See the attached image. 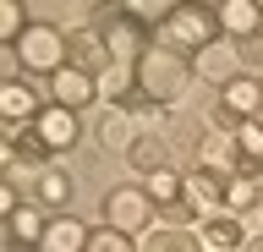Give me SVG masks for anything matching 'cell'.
<instances>
[{
  "instance_id": "obj_17",
  "label": "cell",
  "mask_w": 263,
  "mask_h": 252,
  "mask_svg": "<svg viewBox=\"0 0 263 252\" xmlns=\"http://www.w3.org/2000/svg\"><path fill=\"white\" fill-rule=\"evenodd\" d=\"M143 88H137V66H110L99 77V99H110V110H126Z\"/></svg>"
},
{
  "instance_id": "obj_9",
  "label": "cell",
  "mask_w": 263,
  "mask_h": 252,
  "mask_svg": "<svg viewBox=\"0 0 263 252\" xmlns=\"http://www.w3.org/2000/svg\"><path fill=\"white\" fill-rule=\"evenodd\" d=\"M44 230H49V219L39 203H22L11 219H6V236H11V252H28V247H44Z\"/></svg>"
},
{
  "instance_id": "obj_10",
  "label": "cell",
  "mask_w": 263,
  "mask_h": 252,
  "mask_svg": "<svg viewBox=\"0 0 263 252\" xmlns=\"http://www.w3.org/2000/svg\"><path fill=\"white\" fill-rule=\"evenodd\" d=\"M219 104H225L230 115H241V121H258V110H263V77H236L230 88H219Z\"/></svg>"
},
{
  "instance_id": "obj_8",
  "label": "cell",
  "mask_w": 263,
  "mask_h": 252,
  "mask_svg": "<svg viewBox=\"0 0 263 252\" xmlns=\"http://www.w3.org/2000/svg\"><path fill=\"white\" fill-rule=\"evenodd\" d=\"M0 115H6V126H33V121L44 115V104H39V93H33L28 83H6L0 88Z\"/></svg>"
},
{
  "instance_id": "obj_20",
  "label": "cell",
  "mask_w": 263,
  "mask_h": 252,
  "mask_svg": "<svg viewBox=\"0 0 263 252\" xmlns=\"http://www.w3.org/2000/svg\"><path fill=\"white\" fill-rule=\"evenodd\" d=\"M71 176H66L61 165H49V170H39V186H33V203L39 208H61V203H71Z\"/></svg>"
},
{
  "instance_id": "obj_14",
  "label": "cell",
  "mask_w": 263,
  "mask_h": 252,
  "mask_svg": "<svg viewBox=\"0 0 263 252\" xmlns=\"http://www.w3.org/2000/svg\"><path fill=\"white\" fill-rule=\"evenodd\" d=\"M88 225L82 219H71V214H55L49 219V230H44V247L39 252H88Z\"/></svg>"
},
{
  "instance_id": "obj_21",
  "label": "cell",
  "mask_w": 263,
  "mask_h": 252,
  "mask_svg": "<svg viewBox=\"0 0 263 252\" xmlns=\"http://www.w3.org/2000/svg\"><path fill=\"white\" fill-rule=\"evenodd\" d=\"M137 252H203L192 230H170V225H154V230L137 241Z\"/></svg>"
},
{
  "instance_id": "obj_28",
  "label": "cell",
  "mask_w": 263,
  "mask_h": 252,
  "mask_svg": "<svg viewBox=\"0 0 263 252\" xmlns=\"http://www.w3.org/2000/svg\"><path fill=\"white\" fill-rule=\"evenodd\" d=\"M241 252H263V230H258V236H247V247H241Z\"/></svg>"
},
{
  "instance_id": "obj_13",
  "label": "cell",
  "mask_w": 263,
  "mask_h": 252,
  "mask_svg": "<svg viewBox=\"0 0 263 252\" xmlns=\"http://www.w3.org/2000/svg\"><path fill=\"white\" fill-rule=\"evenodd\" d=\"M203 252H241L247 247V230L236 214H219V219H203V230H197Z\"/></svg>"
},
{
  "instance_id": "obj_4",
  "label": "cell",
  "mask_w": 263,
  "mask_h": 252,
  "mask_svg": "<svg viewBox=\"0 0 263 252\" xmlns=\"http://www.w3.org/2000/svg\"><path fill=\"white\" fill-rule=\"evenodd\" d=\"M99 33H104V44H110L115 66H137V61L154 50V44H148V28H143V22H132L126 11H121V17H110Z\"/></svg>"
},
{
  "instance_id": "obj_12",
  "label": "cell",
  "mask_w": 263,
  "mask_h": 252,
  "mask_svg": "<svg viewBox=\"0 0 263 252\" xmlns=\"http://www.w3.org/2000/svg\"><path fill=\"white\" fill-rule=\"evenodd\" d=\"M33 126H39V137H44L55 153H66L71 143H77V132H82L77 115H71V110H61V104H44V115L33 121Z\"/></svg>"
},
{
  "instance_id": "obj_26",
  "label": "cell",
  "mask_w": 263,
  "mask_h": 252,
  "mask_svg": "<svg viewBox=\"0 0 263 252\" xmlns=\"http://www.w3.org/2000/svg\"><path fill=\"white\" fill-rule=\"evenodd\" d=\"M236 66H241V71H263V33L236 38Z\"/></svg>"
},
{
  "instance_id": "obj_23",
  "label": "cell",
  "mask_w": 263,
  "mask_h": 252,
  "mask_svg": "<svg viewBox=\"0 0 263 252\" xmlns=\"http://www.w3.org/2000/svg\"><path fill=\"white\" fill-rule=\"evenodd\" d=\"M263 203V181H247V176H230V192H225V214L241 219L247 208H258Z\"/></svg>"
},
{
  "instance_id": "obj_2",
  "label": "cell",
  "mask_w": 263,
  "mask_h": 252,
  "mask_svg": "<svg viewBox=\"0 0 263 252\" xmlns=\"http://www.w3.org/2000/svg\"><path fill=\"white\" fill-rule=\"evenodd\" d=\"M219 33H225V28H219V11H214V6H176V11H170V22H164L159 28V44L164 50H203L209 55L214 44H219Z\"/></svg>"
},
{
  "instance_id": "obj_18",
  "label": "cell",
  "mask_w": 263,
  "mask_h": 252,
  "mask_svg": "<svg viewBox=\"0 0 263 252\" xmlns=\"http://www.w3.org/2000/svg\"><path fill=\"white\" fill-rule=\"evenodd\" d=\"M197 159H203V170L225 176V170L241 165V148H236V137H230V132H209V137H203V148H197Z\"/></svg>"
},
{
  "instance_id": "obj_5",
  "label": "cell",
  "mask_w": 263,
  "mask_h": 252,
  "mask_svg": "<svg viewBox=\"0 0 263 252\" xmlns=\"http://www.w3.org/2000/svg\"><path fill=\"white\" fill-rule=\"evenodd\" d=\"M66 44H71V66L88 71V77H104V71L115 66V55H110V44H104V33H99V28H71V33H66Z\"/></svg>"
},
{
  "instance_id": "obj_3",
  "label": "cell",
  "mask_w": 263,
  "mask_h": 252,
  "mask_svg": "<svg viewBox=\"0 0 263 252\" xmlns=\"http://www.w3.org/2000/svg\"><path fill=\"white\" fill-rule=\"evenodd\" d=\"M159 219L154 198H148V186H115L110 198H104V225L121 236H148V225Z\"/></svg>"
},
{
  "instance_id": "obj_11",
  "label": "cell",
  "mask_w": 263,
  "mask_h": 252,
  "mask_svg": "<svg viewBox=\"0 0 263 252\" xmlns=\"http://www.w3.org/2000/svg\"><path fill=\"white\" fill-rule=\"evenodd\" d=\"M219 28L230 33V44L263 33V6L258 0H225V6H219Z\"/></svg>"
},
{
  "instance_id": "obj_22",
  "label": "cell",
  "mask_w": 263,
  "mask_h": 252,
  "mask_svg": "<svg viewBox=\"0 0 263 252\" xmlns=\"http://www.w3.org/2000/svg\"><path fill=\"white\" fill-rule=\"evenodd\" d=\"M148 198H154V208L186 203V176H176V165H170V170H159V176H148Z\"/></svg>"
},
{
  "instance_id": "obj_19",
  "label": "cell",
  "mask_w": 263,
  "mask_h": 252,
  "mask_svg": "<svg viewBox=\"0 0 263 252\" xmlns=\"http://www.w3.org/2000/svg\"><path fill=\"white\" fill-rule=\"evenodd\" d=\"M126 165L137 170V176H159V170H170V143L164 137H137L126 153Z\"/></svg>"
},
{
  "instance_id": "obj_27",
  "label": "cell",
  "mask_w": 263,
  "mask_h": 252,
  "mask_svg": "<svg viewBox=\"0 0 263 252\" xmlns=\"http://www.w3.org/2000/svg\"><path fill=\"white\" fill-rule=\"evenodd\" d=\"M236 148H241L247 159H258V165H263V126H258V121H247L241 132H236Z\"/></svg>"
},
{
  "instance_id": "obj_24",
  "label": "cell",
  "mask_w": 263,
  "mask_h": 252,
  "mask_svg": "<svg viewBox=\"0 0 263 252\" xmlns=\"http://www.w3.org/2000/svg\"><path fill=\"white\" fill-rule=\"evenodd\" d=\"M22 38H28V6L6 0L0 6V44H22Z\"/></svg>"
},
{
  "instance_id": "obj_7",
  "label": "cell",
  "mask_w": 263,
  "mask_h": 252,
  "mask_svg": "<svg viewBox=\"0 0 263 252\" xmlns=\"http://www.w3.org/2000/svg\"><path fill=\"white\" fill-rule=\"evenodd\" d=\"M225 192H230V181L214 176V170H192V176H186V203L197 208V219H219L225 214Z\"/></svg>"
},
{
  "instance_id": "obj_1",
  "label": "cell",
  "mask_w": 263,
  "mask_h": 252,
  "mask_svg": "<svg viewBox=\"0 0 263 252\" xmlns=\"http://www.w3.org/2000/svg\"><path fill=\"white\" fill-rule=\"evenodd\" d=\"M186 83H192V66H186V55H181V50L154 44V50L137 61V88H143V99H154L159 110H164V104H181Z\"/></svg>"
},
{
  "instance_id": "obj_16",
  "label": "cell",
  "mask_w": 263,
  "mask_h": 252,
  "mask_svg": "<svg viewBox=\"0 0 263 252\" xmlns=\"http://www.w3.org/2000/svg\"><path fill=\"white\" fill-rule=\"evenodd\" d=\"M137 137H143V132L132 126V115H126V110H110V115L99 121V148H104V153H121V159H126Z\"/></svg>"
},
{
  "instance_id": "obj_29",
  "label": "cell",
  "mask_w": 263,
  "mask_h": 252,
  "mask_svg": "<svg viewBox=\"0 0 263 252\" xmlns=\"http://www.w3.org/2000/svg\"><path fill=\"white\" fill-rule=\"evenodd\" d=\"M258 126H263V110H258Z\"/></svg>"
},
{
  "instance_id": "obj_6",
  "label": "cell",
  "mask_w": 263,
  "mask_h": 252,
  "mask_svg": "<svg viewBox=\"0 0 263 252\" xmlns=\"http://www.w3.org/2000/svg\"><path fill=\"white\" fill-rule=\"evenodd\" d=\"M49 93H55V104L61 110H88V104L99 99V77H88V71H77V66H66V71H55L49 77Z\"/></svg>"
},
{
  "instance_id": "obj_25",
  "label": "cell",
  "mask_w": 263,
  "mask_h": 252,
  "mask_svg": "<svg viewBox=\"0 0 263 252\" xmlns=\"http://www.w3.org/2000/svg\"><path fill=\"white\" fill-rule=\"evenodd\" d=\"M88 252H137V247H132V236L110 230V225H99V230L88 236Z\"/></svg>"
},
{
  "instance_id": "obj_15",
  "label": "cell",
  "mask_w": 263,
  "mask_h": 252,
  "mask_svg": "<svg viewBox=\"0 0 263 252\" xmlns=\"http://www.w3.org/2000/svg\"><path fill=\"white\" fill-rule=\"evenodd\" d=\"M49 153H55V148L39 137V126H16L11 143H6V159H11V165H39V170H49Z\"/></svg>"
}]
</instances>
